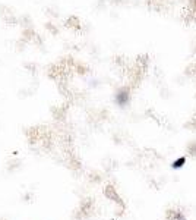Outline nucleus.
Wrapping results in <instances>:
<instances>
[{
	"instance_id": "2",
	"label": "nucleus",
	"mask_w": 196,
	"mask_h": 220,
	"mask_svg": "<svg viewBox=\"0 0 196 220\" xmlns=\"http://www.w3.org/2000/svg\"><path fill=\"white\" fill-rule=\"evenodd\" d=\"M185 163H186V157H179V159L173 163V167H174V169H179V167H182Z\"/></svg>"
},
{
	"instance_id": "1",
	"label": "nucleus",
	"mask_w": 196,
	"mask_h": 220,
	"mask_svg": "<svg viewBox=\"0 0 196 220\" xmlns=\"http://www.w3.org/2000/svg\"><path fill=\"white\" fill-rule=\"evenodd\" d=\"M117 101L120 104H124L127 101V91H120L117 95Z\"/></svg>"
}]
</instances>
